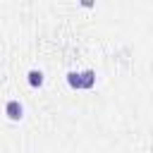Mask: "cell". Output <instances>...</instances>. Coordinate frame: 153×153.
<instances>
[{"mask_svg":"<svg viewBox=\"0 0 153 153\" xmlns=\"http://www.w3.org/2000/svg\"><path fill=\"white\" fill-rule=\"evenodd\" d=\"M65 79H67V86L72 91H91V88H96V69H84V72L72 69V72H67Z\"/></svg>","mask_w":153,"mask_h":153,"instance_id":"1","label":"cell"},{"mask_svg":"<svg viewBox=\"0 0 153 153\" xmlns=\"http://www.w3.org/2000/svg\"><path fill=\"white\" fill-rule=\"evenodd\" d=\"M79 5H81L84 10H93V7H96V0H79Z\"/></svg>","mask_w":153,"mask_h":153,"instance_id":"4","label":"cell"},{"mask_svg":"<svg viewBox=\"0 0 153 153\" xmlns=\"http://www.w3.org/2000/svg\"><path fill=\"white\" fill-rule=\"evenodd\" d=\"M5 115H7V120H12V122H22V120H24V105H22L17 98H12V100L5 103Z\"/></svg>","mask_w":153,"mask_h":153,"instance_id":"2","label":"cell"},{"mask_svg":"<svg viewBox=\"0 0 153 153\" xmlns=\"http://www.w3.org/2000/svg\"><path fill=\"white\" fill-rule=\"evenodd\" d=\"M26 81H29L31 88H41V86L45 84V74H43L41 69H29V72H26Z\"/></svg>","mask_w":153,"mask_h":153,"instance_id":"3","label":"cell"}]
</instances>
